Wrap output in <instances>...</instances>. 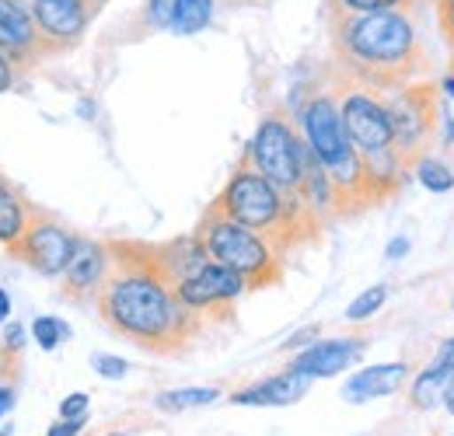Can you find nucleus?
I'll return each mask as SVG.
<instances>
[{
  "mask_svg": "<svg viewBox=\"0 0 454 436\" xmlns=\"http://www.w3.org/2000/svg\"><path fill=\"white\" fill-rule=\"evenodd\" d=\"M329 50L349 84L392 95L427 70L423 35L412 14H329Z\"/></svg>",
  "mask_w": 454,
  "mask_h": 436,
  "instance_id": "f03ea898",
  "label": "nucleus"
},
{
  "mask_svg": "<svg viewBox=\"0 0 454 436\" xmlns=\"http://www.w3.org/2000/svg\"><path fill=\"white\" fill-rule=\"evenodd\" d=\"M210 18H214V0H178L171 32L175 35H196L210 25Z\"/></svg>",
  "mask_w": 454,
  "mask_h": 436,
  "instance_id": "6ab92c4d",
  "label": "nucleus"
},
{
  "mask_svg": "<svg viewBox=\"0 0 454 436\" xmlns=\"http://www.w3.org/2000/svg\"><path fill=\"white\" fill-rule=\"evenodd\" d=\"M405 252H409V237H392V245L385 248V255H388L392 262H398V259H402Z\"/></svg>",
  "mask_w": 454,
  "mask_h": 436,
  "instance_id": "c756f323",
  "label": "nucleus"
},
{
  "mask_svg": "<svg viewBox=\"0 0 454 436\" xmlns=\"http://www.w3.org/2000/svg\"><path fill=\"white\" fill-rule=\"evenodd\" d=\"M91 367H95V374H102L106 381H122V378H126V370H129L119 356H109V353L91 356Z\"/></svg>",
  "mask_w": 454,
  "mask_h": 436,
  "instance_id": "393cba45",
  "label": "nucleus"
},
{
  "mask_svg": "<svg viewBox=\"0 0 454 436\" xmlns=\"http://www.w3.org/2000/svg\"><path fill=\"white\" fill-rule=\"evenodd\" d=\"M32 335H35V342H39V349H46V353H53L59 342L70 335V328L63 325L59 318H50V315H43V318H35L32 322Z\"/></svg>",
  "mask_w": 454,
  "mask_h": 436,
  "instance_id": "5701e85b",
  "label": "nucleus"
},
{
  "mask_svg": "<svg viewBox=\"0 0 454 436\" xmlns=\"http://www.w3.org/2000/svg\"><path fill=\"white\" fill-rule=\"evenodd\" d=\"M221 398L217 387H175L154 398V405L161 412H185V409H203V405H214Z\"/></svg>",
  "mask_w": 454,
  "mask_h": 436,
  "instance_id": "a211bd4d",
  "label": "nucleus"
},
{
  "mask_svg": "<svg viewBox=\"0 0 454 436\" xmlns=\"http://www.w3.org/2000/svg\"><path fill=\"white\" fill-rule=\"evenodd\" d=\"M88 416V394H70L59 401V419H77Z\"/></svg>",
  "mask_w": 454,
  "mask_h": 436,
  "instance_id": "bb28decb",
  "label": "nucleus"
},
{
  "mask_svg": "<svg viewBox=\"0 0 454 436\" xmlns=\"http://www.w3.org/2000/svg\"><path fill=\"white\" fill-rule=\"evenodd\" d=\"M74 245H77V237L63 223L32 214V223L25 230V237L11 248V255L21 259L25 266H32L35 273L59 279L63 269H67V262H70V255H74Z\"/></svg>",
  "mask_w": 454,
  "mask_h": 436,
  "instance_id": "9b49d317",
  "label": "nucleus"
},
{
  "mask_svg": "<svg viewBox=\"0 0 454 436\" xmlns=\"http://www.w3.org/2000/svg\"><path fill=\"white\" fill-rule=\"evenodd\" d=\"M451 308H454V300H451Z\"/></svg>",
  "mask_w": 454,
  "mask_h": 436,
  "instance_id": "c9c22d12",
  "label": "nucleus"
},
{
  "mask_svg": "<svg viewBox=\"0 0 454 436\" xmlns=\"http://www.w3.org/2000/svg\"><path fill=\"white\" fill-rule=\"evenodd\" d=\"M409 171L416 175V182H419V185H423L427 192H451V189H454V171L444 161L430 158V154L416 158Z\"/></svg>",
  "mask_w": 454,
  "mask_h": 436,
  "instance_id": "412c9836",
  "label": "nucleus"
},
{
  "mask_svg": "<svg viewBox=\"0 0 454 436\" xmlns=\"http://www.w3.org/2000/svg\"><path fill=\"white\" fill-rule=\"evenodd\" d=\"M192 234L207 248L210 262H221L227 269H234V273L248 283V290H262V286H273V283L284 279V269H286L284 252L277 245H270L262 234L234 223V220L224 217L214 206L203 214V220L196 223Z\"/></svg>",
  "mask_w": 454,
  "mask_h": 436,
  "instance_id": "39448f33",
  "label": "nucleus"
},
{
  "mask_svg": "<svg viewBox=\"0 0 454 436\" xmlns=\"http://www.w3.org/2000/svg\"><path fill=\"white\" fill-rule=\"evenodd\" d=\"M113 436H122V433H113Z\"/></svg>",
  "mask_w": 454,
  "mask_h": 436,
  "instance_id": "f704fd0d",
  "label": "nucleus"
},
{
  "mask_svg": "<svg viewBox=\"0 0 454 436\" xmlns=\"http://www.w3.org/2000/svg\"><path fill=\"white\" fill-rule=\"evenodd\" d=\"M84 423H88V416H77V419H59L57 426H53L46 436H77L81 430H84Z\"/></svg>",
  "mask_w": 454,
  "mask_h": 436,
  "instance_id": "cd10ccee",
  "label": "nucleus"
},
{
  "mask_svg": "<svg viewBox=\"0 0 454 436\" xmlns=\"http://www.w3.org/2000/svg\"><path fill=\"white\" fill-rule=\"evenodd\" d=\"M419 0H325V14H381V11H405L416 14Z\"/></svg>",
  "mask_w": 454,
  "mask_h": 436,
  "instance_id": "aec40b11",
  "label": "nucleus"
},
{
  "mask_svg": "<svg viewBox=\"0 0 454 436\" xmlns=\"http://www.w3.org/2000/svg\"><path fill=\"white\" fill-rule=\"evenodd\" d=\"M308 387H311V378H304V374H297V370L286 367L284 374H273L266 381L248 384V387L234 391L231 401L234 405H255V409H280V405L301 401L308 394Z\"/></svg>",
  "mask_w": 454,
  "mask_h": 436,
  "instance_id": "2eb2a0df",
  "label": "nucleus"
},
{
  "mask_svg": "<svg viewBox=\"0 0 454 436\" xmlns=\"http://www.w3.org/2000/svg\"><path fill=\"white\" fill-rule=\"evenodd\" d=\"M11 405H14V391H11V387H0V416H4Z\"/></svg>",
  "mask_w": 454,
  "mask_h": 436,
  "instance_id": "7c9ffc66",
  "label": "nucleus"
},
{
  "mask_svg": "<svg viewBox=\"0 0 454 436\" xmlns=\"http://www.w3.org/2000/svg\"><path fill=\"white\" fill-rule=\"evenodd\" d=\"M109 245V279L95 300L106 328L158 356L182 353L200 331L203 322L189 315L175 286L165 276L154 245L147 241H106Z\"/></svg>",
  "mask_w": 454,
  "mask_h": 436,
  "instance_id": "f257e3e1",
  "label": "nucleus"
},
{
  "mask_svg": "<svg viewBox=\"0 0 454 436\" xmlns=\"http://www.w3.org/2000/svg\"><path fill=\"white\" fill-rule=\"evenodd\" d=\"M304 154H308V144L284 112H270L259 122L252 144L245 147V161L284 192H297L304 175Z\"/></svg>",
  "mask_w": 454,
  "mask_h": 436,
  "instance_id": "0eeeda50",
  "label": "nucleus"
},
{
  "mask_svg": "<svg viewBox=\"0 0 454 436\" xmlns=\"http://www.w3.org/2000/svg\"><path fill=\"white\" fill-rule=\"evenodd\" d=\"M175 11H178V0H144V25L147 28H161V32H171V21H175Z\"/></svg>",
  "mask_w": 454,
  "mask_h": 436,
  "instance_id": "b1692460",
  "label": "nucleus"
},
{
  "mask_svg": "<svg viewBox=\"0 0 454 436\" xmlns=\"http://www.w3.org/2000/svg\"><path fill=\"white\" fill-rule=\"evenodd\" d=\"M454 387V339L441 342L437 356L412 378V387H409V405L416 412H434L444 405L448 391Z\"/></svg>",
  "mask_w": 454,
  "mask_h": 436,
  "instance_id": "ddd939ff",
  "label": "nucleus"
},
{
  "mask_svg": "<svg viewBox=\"0 0 454 436\" xmlns=\"http://www.w3.org/2000/svg\"><path fill=\"white\" fill-rule=\"evenodd\" d=\"M106 279H109V245L77 237L74 255H70L67 269L59 276L63 297L74 300V304H95L102 286H106Z\"/></svg>",
  "mask_w": 454,
  "mask_h": 436,
  "instance_id": "f8f14e48",
  "label": "nucleus"
},
{
  "mask_svg": "<svg viewBox=\"0 0 454 436\" xmlns=\"http://www.w3.org/2000/svg\"><path fill=\"white\" fill-rule=\"evenodd\" d=\"M437 7V25H441V39L454 50V0H434Z\"/></svg>",
  "mask_w": 454,
  "mask_h": 436,
  "instance_id": "a878e982",
  "label": "nucleus"
},
{
  "mask_svg": "<svg viewBox=\"0 0 454 436\" xmlns=\"http://www.w3.org/2000/svg\"><path fill=\"white\" fill-rule=\"evenodd\" d=\"M388 119H392V136H395V151L402 161L412 167L416 158H423L430 151V144H437V129L444 119V95L441 84H405L385 98Z\"/></svg>",
  "mask_w": 454,
  "mask_h": 436,
  "instance_id": "423d86ee",
  "label": "nucleus"
},
{
  "mask_svg": "<svg viewBox=\"0 0 454 436\" xmlns=\"http://www.w3.org/2000/svg\"><path fill=\"white\" fill-rule=\"evenodd\" d=\"M364 356V342L356 339H322L315 346H308L304 353L294 356L290 370L304 374V378H336L346 367H353Z\"/></svg>",
  "mask_w": 454,
  "mask_h": 436,
  "instance_id": "4468645a",
  "label": "nucleus"
},
{
  "mask_svg": "<svg viewBox=\"0 0 454 436\" xmlns=\"http://www.w3.org/2000/svg\"><path fill=\"white\" fill-rule=\"evenodd\" d=\"M102 7H106L102 0H28V14L35 21L46 56L81 46V39L88 35Z\"/></svg>",
  "mask_w": 454,
  "mask_h": 436,
  "instance_id": "1a4fd4ad",
  "label": "nucleus"
},
{
  "mask_svg": "<svg viewBox=\"0 0 454 436\" xmlns=\"http://www.w3.org/2000/svg\"><path fill=\"white\" fill-rule=\"evenodd\" d=\"M7 318H11V297H7L4 290H0V325H4Z\"/></svg>",
  "mask_w": 454,
  "mask_h": 436,
  "instance_id": "2f4dec72",
  "label": "nucleus"
},
{
  "mask_svg": "<svg viewBox=\"0 0 454 436\" xmlns=\"http://www.w3.org/2000/svg\"><path fill=\"white\" fill-rule=\"evenodd\" d=\"M14 74H18V70L11 66V59L0 53V91H7V88L14 84Z\"/></svg>",
  "mask_w": 454,
  "mask_h": 436,
  "instance_id": "c85d7f7f",
  "label": "nucleus"
},
{
  "mask_svg": "<svg viewBox=\"0 0 454 436\" xmlns=\"http://www.w3.org/2000/svg\"><path fill=\"white\" fill-rule=\"evenodd\" d=\"M28 223H32V210H28V203L0 178V248H14L21 237H25V230H28Z\"/></svg>",
  "mask_w": 454,
  "mask_h": 436,
  "instance_id": "f3484780",
  "label": "nucleus"
},
{
  "mask_svg": "<svg viewBox=\"0 0 454 436\" xmlns=\"http://www.w3.org/2000/svg\"><path fill=\"white\" fill-rule=\"evenodd\" d=\"M340 115L346 126L349 144L356 147L360 158L367 154H381L395 147L392 136V119H388V105L378 91H367L360 84H349L340 95Z\"/></svg>",
  "mask_w": 454,
  "mask_h": 436,
  "instance_id": "9d476101",
  "label": "nucleus"
},
{
  "mask_svg": "<svg viewBox=\"0 0 454 436\" xmlns=\"http://www.w3.org/2000/svg\"><path fill=\"white\" fill-rule=\"evenodd\" d=\"M409 363H374V367H364V370H356L346 387H342V398L349 401V405H364V401H374V398H388V394H395L402 391V384L409 381Z\"/></svg>",
  "mask_w": 454,
  "mask_h": 436,
  "instance_id": "dca6fc26",
  "label": "nucleus"
},
{
  "mask_svg": "<svg viewBox=\"0 0 454 436\" xmlns=\"http://www.w3.org/2000/svg\"><path fill=\"white\" fill-rule=\"evenodd\" d=\"M102 4H106V0H102Z\"/></svg>",
  "mask_w": 454,
  "mask_h": 436,
  "instance_id": "e433bc0d",
  "label": "nucleus"
},
{
  "mask_svg": "<svg viewBox=\"0 0 454 436\" xmlns=\"http://www.w3.org/2000/svg\"><path fill=\"white\" fill-rule=\"evenodd\" d=\"M210 206L221 210L234 223L262 234L284 255H290L294 248H304V245L318 241L322 223H325V220H318L311 214V206L297 192L277 189L270 178H262L245 158L231 171L227 185L221 189V196Z\"/></svg>",
  "mask_w": 454,
  "mask_h": 436,
  "instance_id": "7ed1b4c3",
  "label": "nucleus"
},
{
  "mask_svg": "<svg viewBox=\"0 0 454 436\" xmlns=\"http://www.w3.org/2000/svg\"><path fill=\"white\" fill-rule=\"evenodd\" d=\"M451 74H454V50H451Z\"/></svg>",
  "mask_w": 454,
  "mask_h": 436,
  "instance_id": "72a5a7b5",
  "label": "nucleus"
},
{
  "mask_svg": "<svg viewBox=\"0 0 454 436\" xmlns=\"http://www.w3.org/2000/svg\"><path fill=\"white\" fill-rule=\"evenodd\" d=\"M444 409H448V412L454 416V387L448 391V398H444Z\"/></svg>",
  "mask_w": 454,
  "mask_h": 436,
  "instance_id": "473e14b6",
  "label": "nucleus"
},
{
  "mask_svg": "<svg viewBox=\"0 0 454 436\" xmlns=\"http://www.w3.org/2000/svg\"><path fill=\"white\" fill-rule=\"evenodd\" d=\"M385 300H388V286H385V283L367 286V290L346 308V322H367V318H374V315L385 308Z\"/></svg>",
  "mask_w": 454,
  "mask_h": 436,
  "instance_id": "4be33fe9",
  "label": "nucleus"
},
{
  "mask_svg": "<svg viewBox=\"0 0 454 436\" xmlns=\"http://www.w3.org/2000/svg\"><path fill=\"white\" fill-rule=\"evenodd\" d=\"M241 293H248V283L234 273V269L221 266V262H203L196 273H189L185 279L175 283L178 304L189 315H196L203 325L210 318H217V315L231 318V308H234V300Z\"/></svg>",
  "mask_w": 454,
  "mask_h": 436,
  "instance_id": "6e6552de",
  "label": "nucleus"
},
{
  "mask_svg": "<svg viewBox=\"0 0 454 436\" xmlns=\"http://www.w3.org/2000/svg\"><path fill=\"white\" fill-rule=\"evenodd\" d=\"M301 136L333 182L336 217H353V214L378 206L371 196V185H367L364 158L356 154V147L346 136L336 95H315L301 105Z\"/></svg>",
  "mask_w": 454,
  "mask_h": 436,
  "instance_id": "20e7f679",
  "label": "nucleus"
}]
</instances>
